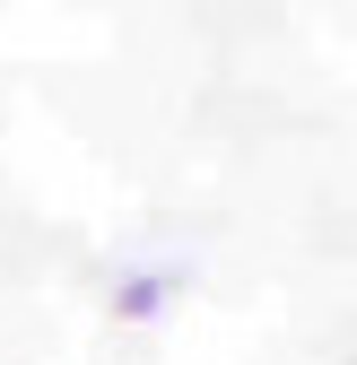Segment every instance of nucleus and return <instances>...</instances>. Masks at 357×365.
<instances>
[{"instance_id":"f257e3e1","label":"nucleus","mask_w":357,"mask_h":365,"mask_svg":"<svg viewBox=\"0 0 357 365\" xmlns=\"http://www.w3.org/2000/svg\"><path fill=\"white\" fill-rule=\"evenodd\" d=\"M157 296H166L157 279H131V287H122V313H157Z\"/></svg>"}]
</instances>
